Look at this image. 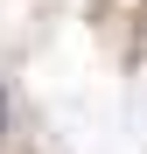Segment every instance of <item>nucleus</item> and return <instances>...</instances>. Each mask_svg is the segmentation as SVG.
<instances>
[{
	"mask_svg": "<svg viewBox=\"0 0 147 154\" xmlns=\"http://www.w3.org/2000/svg\"><path fill=\"white\" fill-rule=\"evenodd\" d=\"M7 119H14V105H7V84H0V140H7Z\"/></svg>",
	"mask_w": 147,
	"mask_h": 154,
	"instance_id": "1",
	"label": "nucleus"
}]
</instances>
